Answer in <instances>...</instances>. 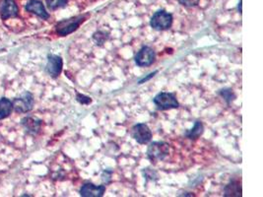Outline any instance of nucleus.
I'll use <instances>...</instances> for the list:
<instances>
[{
  "instance_id": "4be33fe9",
  "label": "nucleus",
  "mask_w": 263,
  "mask_h": 197,
  "mask_svg": "<svg viewBox=\"0 0 263 197\" xmlns=\"http://www.w3.org/2000/svg\"><path fill=\"white\" fill-rule=\"evenodd\" d=\"M156 73H157V71H155V72H153V73L149 74V76H148V77H146V78H143L142 80H140V81H139V84H142V83L146 82L147 80H149V79L152 78V77H154V75H155Z\"/></svg>"
},
{
  "instance_id": "7ed1b4c3",
  "label": "nucleus",
  "mask_w": 263,
  "mask_h": 197,
  "mask_svg": "<svg viewBox=\"0 0 263 197\" xmlns=\"http://www.w3.org/2000/svg\"><path fill=\"white\" fill-rule=\"evenodd\" d=\"M154 104L161 111L179 108V102L175 97V95L166 92L159 93L154 98Z\"/></svg>"
},
{
  "instance_id": "f3484780",
  "label": "nucleus",
  "mask_w": 263,
  "mask_h": 197,
  "mask_svg": "<svg viewBox=\"0 0 263 197\" xmlns=\"http://www.w3.org/2000/svg\"><path fill=\"white\" fill-rule=\"evenodd\" d=\"M220 95L225 99L226 101L228 102V104H230L232 101H234L236 99V95L233 92V90L231 89H225V90H221Z\"/></svg>"
},
{
  "instance_id": "9d476101",
  "label": "nucleus",
  "mask_w": 263,
  "mask_h": 197,
  "mask_svg": "<svg viewBox=\"0 0 263 197\" xmlns=\"http://www.w3.org/2000/svg\"><path fill=\"white\" fill-rule=\"evenodd\" d=\"M1 18L2 20H7L9 18H14L18 16V6L15 0H3L1 9Z\"/></svg>"
},
{
  "instance_id": "a211bd4d",
  "label": "nucleus",
  "mask_w": 263,
  "mask_h": 197,
  "mask_svg": "<svg viewBox=\"0 0 263 197\" xmlns=\"http://www.w3.org/2000/svg\"><path fill=\"white\" fill-rule=\"evenodd\" d=\"M108 38H109V36L105 32H97L93 36V39L97 44H103L108 39Z\"/></svg>"
},
{
  "instance_id": "2eb2a0df",
  "label": "nucleus",
  "mask_w": 263,
  "mask_h": 197,
  "mask_svg": "<svg viewBox=\"0 0 263 197\" xmlns=\"http://www.w3.org/2000/svg\"><path fill=\"white\" fill-rule=\"evenodd\" d=\"M225 197H242V189L239 182H232L225 188Z\"/></svg>"
},
{
  "instance_id": "6e6552de",
  "label": "nucleus",
  "mask_w": 263,
  "mask_h": 197,
  "mask_svg": "<svg viewBox=\"0 0 263 197\" xmlns=\"http://www.w3.org/2000/svg\"><path fill=\"white\" fill-rule=\"evenodd\" d=\"M63 61L62 58L55 54H48L47 55V63L45 70L52 78H56L60 75L62 71Z\"/></svg>"
},
{
  "instance_id": "423d86ee",
  "label": "nucleus",
  "mask_w": 263,
  "mask_h": 197,
  "mask_svg": "<svg viewBox=\"0 0 263 197\" xmlns=\"http://www.w3.org/2000/svg\"><path fill=\"white\" fill-rule=\"evenodd\" d=\"M131 135L139 144H146L152 139L150 128L145 123L135 124L131 129Z\"/></svg>"
},
{
  "instance_id": "4468645a",
  "label": "nucleus",
  "mask_w": 263,
  "mask_h": 197,
  "mask_svg": "<svg viewBox=\"0 0 263 197\" xmlns=\"http://www.w3.org/2000/svg\"><path fill=\"white\" fill-rule=\"evenodd\" d=\"M203 131H204V126H203L202 122L201 121H196L194 126H193V128L186 132V136L188 137V139L195 140V139L199 138L203 134Z\"/></svg>"
},
{
  "instance_id": "412c9836",
  "label": "nucleus",
  "mask_w": 263,
  "mask_h": 197,
  "mask_svg": "<svg viewBox=\"0 0 263 197\" xmlns=\"http://www.w3.org/2000/svg\"><path fill=\"white\" fill-rule=\"evenodd\" d=\"M112 175H113V172H111V171H105V172L103 173V175H102V180H103V182L106 183V184L110 183V182H111V177H112Z\"/></svg>"
},
{
  "instance_id": "9b49d317",
  "label": "nucleus",
  "mask_w": 263,
  "mask_h": 197,
  "mask_svg": "<svg viewBox=\"0 0 263 197\" xmlns=\"http://www.w3.org/2000/svg\"><path fill=\"white\" fill-rule=\"evenodd\" d=\"M25 9H26V11L37 15L39 18H41L43 20H47L49 18V14L46 12L41 1L31 0L27 3Z\"/></svg>"
},
{
  "instance_id": "5701e85b",
  "label": "nucleus",
  "mask_w": 263,
  "mask_h": 197,
  "mask_svg": "<svg viewBox=\"0 0 263 197\" xmlns=\"http://www.w3.org/2000/svg\"><path fill=\"white\" fill-rule=\"evenodd\" d=\"M239 10H240V13H242V1L240 2V5H239Z\"/></svg>"
},
{
  "instance_id": "0eeeda50",
  "label": "nucleus",
  "mask_w": 263,
  "mask_h": 197,
  "mask_svg": "<svg viewBox=\"0 0 263 197\" xmlns=\"http://www.w3.org/2000/svg\"><path fill=\"white\" fill-rule=\"evenodd\" d=\"M156 58V53L150 46H143L135 56V62L140 67H146L153 64Z\"/></svg>"
},
{
  "instance_id": "f257e3e1",
  "label": "nucleus",
  "mask_w": 263,
  "mask_h": 197,
  "mask_svg": "<svg viewBox=\"0 0 263 197\" xmlns=\"http://www.w3.org/2000/svg\"><path fill=\"white\" fill-rule=\"evenodd\" d=\"M173 20L172 14L165 10H159L151 18V27L156 31H166L172 27Z\"/></svg>"
},
{
  "instance_id": "1a4fd4ad",
  "label": "nucleus",
  "mask_w": 263,
  "mask_h": 197,
  "mask_svg": "<svg viewBox=\"0 0 263 197\" xmlns=\"http://www.w3.org/2000/svg\"><path fill=\"white\" fill-rule=\"evenodd\" d=\"M106 192V186H95L87 183L82 186L80 196L83 197H102Z\"/></svg>"
},
{
  "instance_id": "20e7f679",
  "label": "nucleus",
  "mask_w": 263,
  "mask_h": 197,
  "mask_svg": "<svg viewBox=\"0 0 263 197\" xmlns=\"http://www.w3.org/2000/svg\"><path fill=\"white\" fill-rule=\"evenodd\" d=\"M170 153V145L163 141H156L151 143L147 150V156L151 161L164 160Z\"/></svg>"
},
{
  "instance_id": "aec40b11",
  "label": "nucleus",
  "mask_w": 263,
  "mask_h": 197,
  "mask_svg": "<svg viewBox=\"0 0 263 197\" xmlns=\"http://www.w3.org/2000/svg\"><path fill=\"white\" fill-rule=\"evenodd\" d=\"M182 5L187 6V7H192L196 6L199 2V0H178Z\"/></svg>"
},
{
  "instance_id": "ddd939ff",
  "label": "nucleus",
  "mask_w": 263,
  "mask_h": 197,
  "mask_svg": "<svg viewBox=\"0 0 263 197\" xmlns=\"http://www.w3.org/2000/svg\"><path fill=\"white\" fill-rule=\"evenodd\" d=\"M13 103L7 98L0 99V119L8 118L13 112Z\"/></svg>"
},
{
  "instance_id": "f03ea898",
  "label": "nucleus",
  "mask_w": 263,
  "mask_h": 197,
  "mask_svg": "<svg viewBox=\"0 0 263 197\" xmlns=\"http://www.w3.org/2000/svg\"><path fill=\"white\" fill-rule=\"evenodd\" d=\"M84 21H85L84 16H76V17H72L69 19L62 20V21L58 22L55 26L56 33L62 37L67 36V35L75 32Z\"/></svg>"
},
{
  "instance_id": "6ab92c4d",
  "label": "nucleus",
  "mask_w": 263,
  "mask_h": 197,
  "mask_svg": "<svg viewBox=\"0 0 263 197\" xmlns=\"http://www.w3.org/2000/svg\"><path fill=\"white\" fill-rule=\"evenodd\" d=\"M76 99L82 105H88V104H90L92 102V99L90 97H87V96L81 95V94H77Z\"/></svg>"
},
{
  "instance_id": "f8f14e48",
  "label": "nucleus",
  "mask_w": 263,
  "mask_h": 197,
  "mask_svg": "<svg viewBox=\"0 0 263 197\" xmlns=\"http://www.w3.org/2000/svg\"><path fill=\"white\" fill-rule=\"evenodd\" d=\"M22 125L25 127V129L29 133L36 134V133H38V130L40 129L41 121L39 119H37V118L28 117V118L22 119Z\"/></svg>"
},
{
  "instance_id": "39448f33",
  "label": "nucleus",
  "mask_w": 263,
  "mask_h": 197,
  "mask_svg": "<svg viewBox=\"0 0 263 197\" xmlns=\"http://www.w3.org/2000/svg\"><path fill=\"white\" fill-rule=\"evenodd\" d=\"M13 103L14 110L19 114L30 112L34 107V97L30 92H25L20 97L15 98Z\"/></svg>"
},
{
  "instance_id": "dca6fc26",
  "label": "nucleus",
  "mask_w": 263,
  "mask_h": 197,
  "mask_svg": "<svg viewBox=\"0 0 263 197\" xmlns=\"http://www.w3.org/2000/svg\"><path fill=\"white\" fill-rule=\"evenodd\" d=\"M68 0H46V5L50 10H56L58 8L65 7Z\"/></svg>"
}]
</instances>
